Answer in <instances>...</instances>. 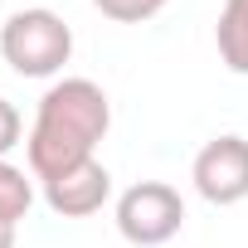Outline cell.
<instances>
[{"instance_id": "6da1fadb", "label": "cell", "mask_w": 248, "mask_h": 248, "mask_svg": "<svg viewBox=\"0 0 248 248\" xmlns=\"http://www.w3.org/2000/svg\"><path fill=\"white\" fill-rule=\"evenodd\" d=\"M107 127H112V102L93 78L49 83L34 107V127L25 137V161H30L34 180H54V175L93 161Z\"/></svg>"}, {"instance_id": "7a4b0ae2", "label": "cell", "mask_w": 248, "mask_h": 248, "mask_svg": "<svg viewBox=\"0 0 248 248\" xmlns=\"http://www.w3.org/2000/svg\"><path fill=\"white\" fill-rule=\"evenodd\" d=\"M0 59L20 78H54L73 59V30H68L63 15H54L44 5L15 10L0 25Z\"/></svg>"}, {"instance_id": "3957f363", "label": "cell", "mask_w": 248, "mask_h": 248, "mask_svg": "<svg viewBox=\"0 0 248 248\" xmlns=\"http://www.w3.org/2000/svg\"><path fill=\"white\" fill-rule=\"evenodd\" d=\"M185 229V200L166 180H137L117 195V233L137 248H161Z\"/></svg>"}, {"instance_id": "277c9868", "label": "cell", "mask_w": 248, "mask_h": 248, "mask_svg": "<svg viewBox=\"0 0 248 248\" xmlns=\"http://www.w3.org/2000/svg\"><path fill=\"white\" fill-rule=\"evenodd\" d=\"M190 180H195L204 204H219V209L243 204L248 200V137L224 132V137L204 141L195 166H190Z\"/></svg>"}, {"instance_id": "5b68a950", "label": "cell", "mask_w": 248, "mask_h": 248, "mask_svg": "<svg viewBox=\"0 0 248 248\" xmlns=\"http://www.w3.org/2000/svg\"><path fill=\"white\" fill-rule=\"evenodd\" d=\"M39 185H44V204L59 219H88L112 200V170L97 156L73 166V170H63V175H54V180H39Z\"/></svg>"}, {"instance_id": "8992f818", "label": "cell", "mask_w": 248, "mask_h": 248, "mask_svg": "<svg viewBox=\"0 0 248 248\" xmlns=\"http://www.w3.org/2000/svg\"><path fill=\"white\" fill-rule=\"evenodd\" d=\"M214 44L229 73L248 78V0H224L219 25H214Z\"/></svg>"}, {"instance_id": "52a82bcc", "label": "cell", "mask_w": 248, "mask_h": 248, "mask_svg": "<svg viewBox=\"0 0 248 248\" xmlns=\"http://www.w3.org/2000/svg\"><path fill=\"white\" fill-rule=\"evenodd\" d=\"M34 209V170L0 161V224H20Z\"/></svg>"}, {"instance_id": "ba28073f", "label": "cell", "mask_w": 248, "mask_h": 248, "mask_svg": "<svg viewBox=\"0 0 248 248\" xmlns=\"http://www.w3.org/2000/svg\"><path fill=\"white\" fill-rule=\"evenodd\" d=\"M93 5L107 20H117V25H146V20H156L170 5V0H93Z\"/></svg>"}, {"instance_id": "9c48e42d", "label": "cell", "mask_w": 248, "mask_h": 248, "mask_svg": "<svg viewBox=\"0 0 248 248\" xmlns=\"http://www.w3.org/2000/svg\"><path fill=\"white\" fill-rule=\"evenodd\" d=\"M20 137H25V122H20V107L10 102V97H0V161H5L15 146H20Z\"/></svg>"}, {"instance_id": "30bf717a", "label": "cell", "mask_w": 248, "mask_h": 248, "mask_svg": "<svg viewBox=\"0 0 248 248\" xmlns=\"http://www.w3.org/2000/svg\"><path fill=\"white\" fill-rule=\"evenodd\" d=\"M0 248H15V224H0Z\"/></svg>"}]
</instances>
